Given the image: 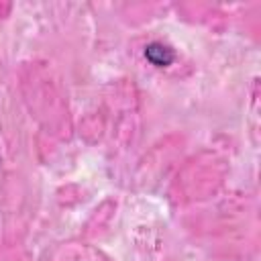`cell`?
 Listing matches in <instances>:
<instances>
[{"mask_svg": "<svg viewBox=\"0 0 261 261\" xmlns=\"http://www.w3.org/2000/svg\"><path fill=\"white\" fill-rule=\"evenodd\" d=\"M145 55H147V59H149L151 63H155V65H159V67L171 63V59H173L171 49L165 47V45H161V43H153V45H149L147 51H145Z\"/></svg>", "mask_w": 261, "mask_h": 261, "instance_id": "6da1fadb", "label": "cell"}]
</instances>
